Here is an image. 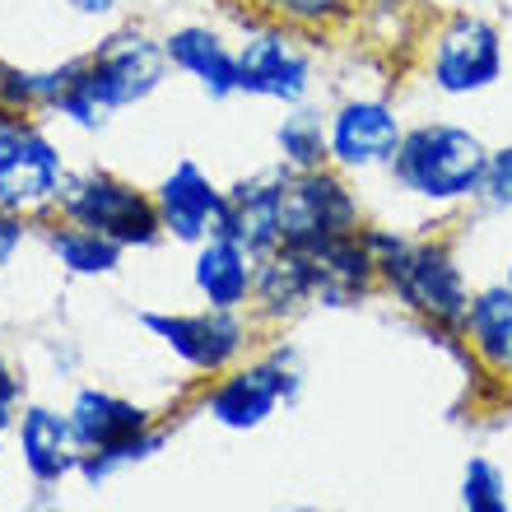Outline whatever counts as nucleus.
<instances>
[{"mask_svg":"<svg viewBox=\"0 0 512 512\" xmlns=\"http://www.w3.org/2000/svg\"><path fill=\"white\" fill-rule=\"evenodd\" d=\"M168 75V52L145 28H122L108 42H98L89 56L66 61V89L56 108L80 131H103L108 112L145 103Z\"/></svg>","mask_w":512,"mask_h":512,"instance_id":"nucleus-1","label":"nucleus"},{"mask_svg":"<svg viewBox=\"0 0 512 512\" xmlns=\"http://www.w3.org/2000/svg\"><path fill=\"white\" fill-rule=\"evenodd\" d=\"M364 238L378 256V280L396 294V303L461 336L466 312H471V284H466L457 252L438 238H405L396 229H368V224Z\"/></svg>","mask_w":512,"mask_h":512,"instance_id":"nucleus-2","label":"nucleus"},{"mask_svg":"<svg viewBox=\"0 0 512 512\" xmlns=\"http://www.w3.org/2000/svg\"><path fill=\"white\" fill-rule=\"evenodd\" d=\"M489 163V145L471 126L457 122H415L405 126L401 149L387 163L396 191L424 205H461L480 196V177Z\"/></svg>","mask_w":512,"mask_h":512,"instance_id":"nucleus-3","label":"nucleus"},{"mask_svg":"<svg viewBox=\"0 0 512 512\" xmlns=\"http://www.w3.org/2000/svg\"><path fill=\"white\" fill-rule=\"evenodd\" d=\"M429 84L443 98H475L494 89L508 70L503 28L480 10H452L429 33Z\"/></svg>","mask_w":512,"mask_h":512,"instance_id":"nucleus-4","label":"nucleus"},{"mask_svg":"<svg viewBox=\"0 0 512 512\" xmlns=\"http://www.w3.org/2000/svg\"><path fill=\"white\" fill-rule=\"evenodd\" d=\"M61 215H66V224L103 233L117 247H154L163 238L159 201L145 196V191H135L131 182H122V177H112V173L66 177Z\"/></svg>","mask_w":512,"mask_h":512,"instance_id":"nucleus-5","label":"nucleus"},{"mask_svg":"<svg viewBox=\"0 0 512 512\" xmlns=\"http://www.w3.org/2000/svg\"><path fill=\"white\" fill-rule=\"evenodd\" d=\"M364 229V205L350 191V182L340 177V168H308L284 182V205H280V247H322L326 238Z\"/></svg>","mask_w":512,"mask_h":512,"instance_id":"nucleus-6","label":"nucleus"},{"mask_svg":"<svg viewBox=\"0 0 512 512\" xmlns=\"http://www.w3.org/2000/svg\"><path fill=\"white\" fill-rule=\"evenodd\" d=\"M312 89V52L289 24L252 28L238 47V94L298 108Z\"/></svg>","mask_w":512,"mask_h":512,"instance_id":"nucleus-7","label":"nucleus"},{"mask_svg":"<svg viewBox=\"0 0 512 512\" xmlns=\"http://www.w3.org/2000/svg\"><path fill=\"white\" fill-rule=\"evenodd\" d=\"M298 387H303V373H298L294 354H270L261 364L238 368V373H229L219 387H210L205 415L233 433L261 429L280 405L298 401Z\"/></svg>","mask_w":512,"mask_h":512,"instance_id":"nucleus-8","label":"nucleus"},{"mask_svg":"<svg viewBox=\"0 0 512 512\" xmlns=\"http://www.w3.org/2000/svg\"><path fill=\"white\" fill-rule=\"evenodd\" d=\"M66 191V168L61 149L38 131V126H10L0 131V205L14 215H33L42 205L61 201Z\"/></svg>","mask_w":512,"mask_h":512,"instance_id":"nucleus-9","label":"nucleus"},{"mask_svg":"<svg viewBox=\"0 0 512 512\" xmlns=\"http://www.w3.org/2000/svg\"><path fill=\"white\" fill-rule=\"evenodd\" d=\"M405 122L387 98H345L326 117V145L340 173H373L387 168L401 149Z\"/></svg>","mask_w":512,"mask_h":512,"instance_id":"nucleus-10","label":"nucleus"},{"mask_svg":"<svg viewBox=\"0 0 512 512\" xmlns=\"http://www.w3.org/2000/svg\"><path fill=\"white\" fill-rule=\"evenodd\" d=\"M140 326L149 336H159L168 350L191 364L196 373H224V368L243 354L247 326L238 312H140Z\"/></svg>","mask_w":512,"mask_h":512,"instance_id":"nucleus-11","label":"nucleus"},{"mask_svg":"<svg viewBox=\"0 0 512 512\" xmlns=\"http://www.w3.org/2000/svg\"><path fill=\"white\" fill-rule=\"evenodd\" d=\"M284 182L289 168H266L256 177H243L233 191H224V215L219 229L224 238H238L252 256H266L280 247V205H284Z\"/></svg>","mask_w":512,"mask_h":512,"instance_id":"nucleus-12","label":"nucleus"},{"mask_svg":"<svg viewBox=\"0 0 512 512\" xmlns=\"http://www.w3.org/2000/svg\"><path fill=\"white\" fill-rule=\"evenodd\" d=\"M154 201H159L163 233H173L177 243H196V247L219 229V215H224V191L210 182L201 163L191 159L173 163V173L159 182Z\"/></svg>","mask_w":512,"mask_h":512,"instance_id":"nucleus-13","label":"nucleus"},{"mask_svg":"<svg viewBox=\"0 0 512 512\" xmlns=\"http://www.w3.org/2000/svg\"><path fill=\"white\" fill-rule=\"evenodd\" d=\"M168 66L191 75L201 84V94H210L215 103L238 94V52H233L224 33H215L210 24H182L163 38Z\"/></svg>","mask_w":512,"mask_h":512,"instance_id":"nucleus-14","label":"nucleus"},{"mask_svg":"<svg viewBox=\"0 0 512 512\" xmlns=\"http://www.w3.org/2000/svg\"><path fill=\"white\" fill-rule=\"evenodd\" d=\"M312 266H317V303L322 308H350L378 284V256L368 247L364 229L312 247Z\"/></svg>","mask_w":512,"mask_h":512,"instance_id":"nucleus-15","label":"nucleus"},{"mask_svg":"<svg viewBox=\"0 0 512 512\" xmlns=\"http://www.w3.org/2000/svg\"><path fill=\"white\" fill-rule=\"evenodd\" d=\"M191 280H196V294H201L210 308L238 312L256 289V256L247 252L238 238L210 233L201 243V252H196Z\"/></svg>","mask_w":512,"mask_h":512,"instance_id":"nucleus-16","label":"nucleus"},{"mask_svg":"<svg viewBox=\"0 0 512 512\" xmlns=\"http://www.w3.org/2000/svg\"><path fill=\"white\" fill-rule=\"evenodd\" d=\"M19 452L38 485H56L70 471H80V447L70 433V415H56L47 405H28L19 419Z\"/></svg>","mask_w":512,"mask_h":512,"instance_id":"nucleus-17","label":"nucleus"},{"mask_svg":"<svg viewBox=\"0 0 512 512\" xmlns=\"http://www.w3.org/2000/svg\"><path fill=\"white\" fill-rule=\"evenodd\" d=\"M252 298L270 317H294L308 303H317V266L303 247H275L256 256V289Z\"/></svg>","mask_w":512,"mask_h":512,"instance_id":"nucleus-18","label":"nucleus"},{"mask_svg":"<svg viewBox=\"0 0 512 512\" xmlns=\"http://www.w3.org/2000/svg\"><path fill=\"white\" fill-rule=\"evenodd\" d=\"M149 429V415L140 405L112 396V391L84 387L70 405V433H75V447L80 452H103V447H117L126 438Z\"/></svg>","mask_w":512,"mask_h":512,"instance_id":"nucleus-19","label":"nucleus"},{"mask_svg":"<svg viewBox=\"0 0 512 512\" xmlns=\"http://www.w3.org/2000/svg\"><path fill=\"white\" fill-rule=\"evenodd\" d=\"M461 336L471 340V354L480 364L503 373V364H508V354H512V284L508 280L489 284V289H475Z\"/></svg>","mask_w":512,"mask_h":512,"instance_id":"nucleus-20","label":"nucleus"},{"mask_svg":"<svg viewBox=\"0 0 512 512\" xmlns=\"http://www.w3.org/2000/svg\"><path fill=\"white\" fill-rule=\"evenodd\" d=\"M47 247H52V256L70 270V275H112V270L122 266V247L94 229H80V224L52 229Z\"/></svg>","mask_w":512,"mask_h":512,"instance_id":"nucleus-21","label":"nucleus"},{"mask_svg":"<svg viewBox=\"0 0 512 512\" xmlns=\"http://www.w3.org/2000/svg\"><path fill=\"white\" fill-rule=\"evenodd\" d=\"M275 145H280V163L294 168V173H308V168H326V163H331L326 122L308 108H294L275 126Z\"/></svg>","mask_w":512,"mask_h":512,"instance_id":"nucleus-22","label":"nucleus"},{"mask_svg":"<svg viewBox=\"0 0 512 512\" xmlns=\"http://www.w3.org/2000/svg\"><path fill=\"white\" fill-rule=\"evenodd\" d=\"M66 89V66L56 70H24V66H10L0 61V103L19 117L38 108H56V98Z\"/></svg>","mask_w":512,"mask_h":512,"instance_id":"nucleus-23","label":"nucleus"},{"mask_svg":"<svg viewBox=\"0 0 512 512\" xmlns=\"http://www.w3.org/2000/svg\"><path fill=\"white\" fill-rule=\"evenodd\" d=\"M461 512H512L508 499V475L499 461L471 457L461 466Z\"/></svg>","mask_w":512,"mask_h":512,"instance_id":"nucleus-24","label":"nucleus"},{"mask_svg":"<svg viewBox=\"0 0 512 512\" xmlns=\"http://www.w3.org/2000/svg\"><path fill=\"white\" fill-rule=\"evenodd\" d=\"M163 443H168V438H163L159 429H145V433H135V438H126V443H117V447H103V452H80V475L89 480V485H103L112 471L135 466V461H149Z\"/></svg>","mask_w":512,"mask_h":512,"instance_id":"nucleus-25","label":"nucleus"},{"mask_svg":"<svg viewBox=\"0 0 512 512\" xmlns=\"http://www.w3.org/2000/svg\"><path fill=\"white\" fill-rule=\"evenodd\" d=\"M256 5H261V10H266L275 24H289V28H331V24H345L359 0H256Z\"/></svg>","mask_w":512,"mask_h":512,"instance_id":"nucleus-26","label":"nucleus"},{"mask_svg":"<svg viewBox=\"0 0 512 512\" xmlns=\"http://www.w3.org/2000/svg\"><path fill=\"white\" fill-rule=\"evenodd\" d=\"M475 201L485 205V210H494V215H512V145L489 149V163H485Z\"/></svg>","mask_w":512,"mask_h":512,"instance_id":"nucleus-27","label":"nucleus"},{"mask_svg":"<svg viewBox=\"0 0 512 512\" xmlns=\"http://www.w3.org/2000/svg\"><path fill=\"white\" fill-rule=\"evenodd\" d=\"M19 243H24V215H14V210L0 205V266L19 252Z\"/></svg>","mask_w":512,"mask_h":512,"instance_id":"nucleus-28","label":"nucleus"},{"mask_svg":"<svg viewBox=\"0 0 512 512\" xmlns=\"http://www.w3.org/2000/svg\"><path fill=\"white\" fill-rule=\"evenodd\" d=\"M75 14H84V19H108V14H117V5L122 0H66Z\"/></svg>","mask_w":512,"mask_h":512,"instance_id":"nucleus-29","label":"nucleus"},{"mask_svg":"<svg viewBox=\"0 0 512 512\" xmlns=\"http://www.w3.org/2000/svg\"><path fill=\"white\" fill-rule=\"evenodd\" d=\"M14 396H19V382H14L10 364H5V354H0V401L14 405Z\"/></svg>","mask_w":512,"mask_h":512,"instance_id":"nucleus-30","label":"nucleus"},{"mask_svg":"<svg viewBox=\"0 0 512 512\" xmlns=\"http://www.w3.org/2000/svg\"><path fill=\"white\" fill-rule=\"evenodd\" d=\"M14 429V415H10V405L0 401V447H5V433Z\"/></svg>","mask_w":512,"mask_h":512,"instance_id":"nucleus-31","label":"nucleus"},{"mask_svg":"<svg viewBox=\"0 0 512 512\" xmlns=\"http://www.w3.org/2000/svg\"><path fill=\"white\" fill-rule=\"evenodd\" d=\"M19 122H24V117H19V112H10L5 103H0V131H10V126H19Z\"/></svg>","mask_w":512,"mask_h":512,"instance_id":"nucleus-32","label":"nucleus"},{"mask_svg":"<svg viewBox=\"0 0 512 512\" xmlns=\"http://www.w3.org/2000/svg\"><path fill=\"white\" fill-rule=\"evenodd\" d=\"M503 378H508V382H512V354H508V364H503Z\"/></svg>","mask_w":512,"mask_h":512,"instance_id":"nucleus-33","label":"nucleus"},{"mask_svg":"<svg viewBox=\"0 0 512 512\" xmlns=\"http://www.w3.org/2000/svg\"><path fill=\"white\" fill-rule=\"evenodd\" d=\"M508 284H512V261H508Z\"/></svg>","mask_w":512,"mask_h":512,"instance_id":"nucleus-34","label":"nucleus"}]
</instances>
